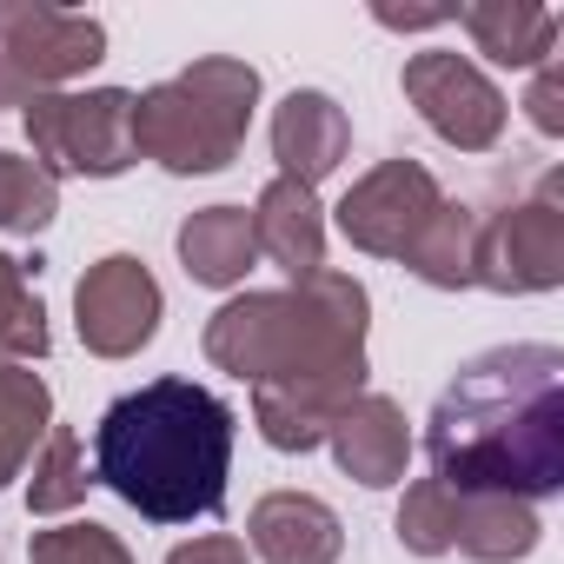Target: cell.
<instances>
[{"label":"cell","mask_w":564,"mask_h":564,"mask_svg":"<svg viewBox=\"0 0 564 564\" xmlns=\"http://www.w3.org/2000/svg\"><path fill=\"white\" fill-rule=\"evenodd\" d=\"M61 213V180H47L34 160L0 153V232H47Z\"/></svg>","instance_id":"obj_22"},{"label":"cell","mask_w":564,"mask_h":564,"mask_svg":"<svg viewBox=\"0 0 564 564\" xmlns=\"http://www.w3.org/2000/svg\"><path fill=\"white\" fill-rule=\"evenodd\" d=\"M326 445H333V458H339V471H346V478H359L366 491H386V485H399V478H405V458H412L405 405H399V399H386V392H359V399L333 419Z\"/></svg>","instance_id":"obj_13"},{"label":"cell","mask_w":564,"mask_h":564,"mask_svg":"<svg viewBox=\"0 0 564 564\" xmlns=\"http://www.w3.org/2000/svg\"><path fill=\"white\" fill-rule=\"evenodd\" d=\"M399 87H405V100L419 107V120H425L445 147H458V153H491V147H498V133H505V94H498L491 74L471 67L465 54L425 47V54L405 61Z\"/></svg>","instance_id":"obj_8"},{"label":"cell","mask_w":564,"mask_h":564,"mask_svg":"<svg viewBox=\"0 0 564 564\" xmlns=\"http://www.w3.org/2000/svg\"><path fill=\"white\" fill-rule=\"evenodd\" d=\"M471 286L485 293H551L564 286V173H544L531 199L478 219Z\"/></svg>","instance_id":"obj_7"},{"label":"cell","mask_w":564,"mask_h":564,"mask_svg":"<svg viewBox=\"0 0 564 564\" xmlns=\"http://www.w3.org/2000/svg\"><path fill=\"white\" fill-rule=\"evenodd\" d=\"M352 153V120L333 94L319 87H293L272 113V160H279V180H300V186H319L326 173H339V160Z\"/></svg>","instance_id":"obj_11"},{"label":"cell","mask_w":564,"mask_h":564,"mask_svg":"<svg viewBox=\"0 0 564 564\" xmlns=\"http://www.w3.org/2000/svg\"><path fill=\"white\" fill-rule=\"evenodd\" d=\"M252 107H259V67L232 54H206L173 80L133 94V153L160 160L180 180L219 173L239 160Z\"/></svg>","instance_id":"obj_4"},{"label":"cell","mask_w":564,"mask_h":564,"mask_svg":"<svg viewBox=\"0 0 564 564\" xmlns=\"http://www.w3.org/2000/svg\"><path fill=\"white\" fill-rule=\"evenodd\" d=\"M107 61V28L67 8H0V107L67 94L87 67Z\"/></svg>","instance_id":"obj_6"},{"label":"cell","mask_w":564,"mask_h":564,"mask_svg":"<svg viewBox=\"0 0 564 564\" xmlns=\"http://www.w3.org/2000/svg\"><path fill=\"white\" fill-rule=\"evenodd\" d=\"M28 140H34V166L47 180H61V173L113 180L140 160L133 153V94L127 87L41 94V100H28Z\"/></svg>","instance_id":"obj_5"},{"label":"cell","mask_w":564,"mask_h":564,"mask_svg":"<svg viewBox=\"0 0 564 564\" xmlns=\"http://www.w3.org/2000/svg\"><path fill=\"white\" fill-rule=\"evenodd\" d=\"M524 107H531V127H538V133H564V61H557V54L538 61V80H531Z\"/></svg>","instance_id":"obj_25"},{"label":"cell","mask_w":564,"mask_h":564,"mask_svg":"<svg viewBox=\"0 0 564 564\" xmlns=\"http://www.w3.org/2000/svg\"><path fill=\"white\" fill-rule=\"evenodd\" d=\"M54 333H47V306L28 286V265L14 252H0V366H34L47 359Z\"/></svg>","instance_id":"obj_20"},{"label":"cell","mask_w":564,"mask_h":564,"mask_svg":"<svg viewBox=\"0 0 564 564\" xmlns=\"http://www.w3.org/2000/svg\"><path fill=\"white\" fill-rule=\"evenodd\" d=\"M445 193L419 160H379L366 180L346 186L339 199V232L372 252V259H412V246L425 239V226L438 219Z\"/></svg>","instance_id":"obj_9"},{"label":"cell","mask_w":564,"mask_h":564,"mask_svg":"<svg viewBox=\"0 0 564 564\" xmlns=\"http://www.w3.org/2000/svg\"><path fill=\"white\" fill-rule=\"evenodd\" d=\"M452 21L498 67H538V61L557 54V14L538 8V0H471V8H458Z\"/></svg>","instance_id":"obj_15"},{"label":"cell","mask_w":564,"mask_h":564,"mask_svg":"<svg viewBox=\"0 0 564 564\" xmlns=\"http://www.w3.org/2000/svg\"><path fill=\"white\" fill-rule=\"evenodd\" d=\"M452 511H458V491L438 485V478H419V485L405 491L392 531H399V544H405L412 557H445V551H452Z\"/></svg>","instance_id":"obj_23"},{"label":"cell","mask_w":564,"mask_h":564,"mask_svg":"<svg viewBox=\"0 0 564 564\" xmlns=\"http://www.w3.org/2000/svg\"><path fill=\"white\" fill-rule=\"evenodd\" d=\"M232 405L193 379H153L113 399L94 425V478L147 524H193L226 511Z\"/></svg>","instance_id":"obj_3"},{"label":"cell","mask_w":564,"mask_h":564,"mask_svg":"<svg viewBox=\"0 0 564 564\" xmlns=\"http://www.w3.org/2000/svg\"><path fill=\"white\" fill-rule=\"evenodd\" d=\"M166 564H252V551H246V538H226V531H213V538L173 544V551H166Z\"/></svg>","instance_id":"obj_26"},{"label":"cell","mask_w":564,"mask_h":564,"mask_svg":"<svg viewBox=\"0 0 564 564\" xmlns=\"http://www.w3.org/2000/svg\"><path fill=\"white\" fill-rule=\"evenodd\" d=\"M87 445H80V432H67V425H47V445H41V458H34V478H28V505L47 518V511H74L80 498H87Z\"/></svg>","instance_id":"obj_21"},{"label":"cell","mask_w":564,"mask_h":564,"mask_svg":"<svg viewBox=\"0 0 564 564\" xmlns=\"http://www.w3.org/2000/svg\"><path fill=\"white\" fill-rule=\"evenodd\" d=\"M252 239H259V252L286 279L326 272V213H319V193L300 186V180H265V193L252 199Z\"/></svg>","instance_id":"obj_14"},{"label":"cell","mask_w":564,"mask_h":564,"mask_svg":"<svg viewBox=\"0 0 564 564\" xmlns=\"http://www.w3.org/2000/svg\"><path fill=\"white\" fill-rule=\"evenodd\" d=\"M28 557H34V564H133V551H127L107 524H94V518L54 524V531H34Z\"/></svg>","instance_id":"obj_24"},{"label":"cell","mask_w":564,"mask_h":564,"mask_svg":"<svg viewBox=\"0 0 564 564\" xmlns=\"http://www.w3.org/2000/svg\"><path fill=\"white\" fill-rule=\"evenodd\" d=\"M246 551L265 564H339L346 524L313 491H265L246 518Z\"/></svg>","instance_id":"obj_12"},{"label":"cell","mask_w":564,"mask_h":564,"mask_svg":"<svg viewBox=\"0 0 564 564\" xmlns=\"http://www.w3.org/2000/svg\"><path fill=\"white\" fill-rule=\"evenodd\" d=\"M471 259H478V213L458 206V199H445L405 265L425 279V286H438V293H465L471 286Z\"/></svg>","instance_id":"obj_19"},{"label":"cell","mask_w":564,"mask_h":564,"mask_svg":"<svg viewBox=\"0 0 564 564\" xmlns=\"http://www.w3.org/2000/svg\"><path fill=\"white\" fill-rule=\"evenodd\" d=\"M458 8H372V21L379 28H438V21H452Z\"/></svg>","instance_id":"obj_27"},{"label":"cell","mask_w":564,"mask_h":564,"mask_svg":"<svg viewBox=\"0 0 564 564\" xmlns=\"http://www.w3.org/2000/svg\"><path fill=\"white\" fill-rule=\"evenodd\" d=\"M160 279L133 252H107L100 265L80 272L74 286V326L94 359H133L160 333Z\"/></svg>","instance_id":"obj_10"},{"label":"cell","mask_w":564,"mask_h":564,"mask_svg":"<svg viewBox=\"0 0 564 564\" xmlns=\"http://www.w3.org/2000/svg\"><path fill=\"white\" fill-rule=\"evenodd\" d=\"M425 458L452 491L551 498L564 485V352L524 339L465 359L425 419Z\"/></svg>","instance_id":"obj_2"},{"label":"cell","mask_w":564,"mask_h":564,"mask_svg":"<svg viewBox=\"0 0 564 564\" xmlns=\"http://www.w3.org/2000/svg\"><path fill=\"white\" fill-rule=\"evenodd\" d=\"M538 511L524 498H498V491H458L452 511V551L478 557V564H511L538 551Z\"/></svg>","instance_id":"obj_17"},{"label":"cell","mask_w":564,"mask_h":564,"mask_svg":"<svg viewBox=\"0 0 564 564\" xmlns=\"http://www.w3.org/2000/svg\"><path fill=\"white\" fill-rule=\"evenodd\" d=\"M180 265L199 279V286H239V279L259 265V239H252V213L246 206H206V213H186L180 226Z\"/></svg>","instance_id":"obj_16"},{"label":"cell","mask_w":564,"mask_h":564,"mask_svg":"<svg viewBox=\"0 0 564 564\" xmlns=\"http://www.w3.org/2000/svg\"><path fill=\"white\" fill-rule=\"evenodd\" d=\"M54 425V392L34 366H0V491L8 478H21V465L34 458V438H47Z\"/></svg>","instance_id":"obj_18"},{"label":"cell","mask_w":564,"mask_h":564,"mask_svg":"<svg viewBox=\"0 0 564 564\" xmlns=\"http://www.w3.org/2000/svg\"><path fill=\"white\" fill-rule=\"evenodd\" d=\"M372 300L352 272H313L279 293H239L206 319V359L252 386V425L272 452L326 445L366 392Z\"/></svg>","instance_id":"obj_1"}]
</instances>
